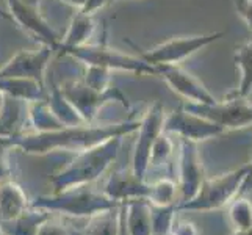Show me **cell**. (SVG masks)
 <instances>
[{
  "instance_id": "obj_1",
  "label": "cell",
  "mask_w": 252,
  "mask_h": 235,
  "mask_svg": "<svg viewBox=\"0 0 252 235\" xmlns=\"http://www.w3.org/2000/svg\"><path fill=\"white\" fill-rule=\"evenodd\" d=\"M140 129V121H126L108 126H66L49 132L17 134L10 138H0L6 147H17L24 154L44 155L55 151L82 152L108 141L110 138L124 136Z\"/></svg>"
},
{
  "instance_id": "obj_2",
  "label": "cell",
  "mask_w": 252,
  "mask_h": 235,
  "mask_svg": "<svg viewBox=\"0 0 252 235\" xmlns=\"http://www.w3.org/2000/svg\"><path fill=\"white\" fill-rule=\"evenodd\" d=\"M121 138L123 136L110 138L105 143L77 152L75 159L67 167L60 169L50 177L54 193H60V191L69 188L85 187L97 180L105 172L108 165L116 159Z\"/></svg>"
},
{
  "instance_id": "obj_3",
  "label": "cell",
  "mask_w": 252,
  "mask_h": 235,
  "mask_svg": "<svg viewBox=\"0 0 252 235\" xmlns=\"http://www.w3.org/2000/svg\"><path fill=\"white\" fill-rule=\"evenodd\" d=\"M119 205L121 202L108 198L103 191L91 190L88 185L69 188L47 196H38L30 201V207L42 208L49 213L71 216V218H91L95 213Z\"/></svg>"
},
{
  "instance_id": "obj_4",
  "label": "cell",
  "mask_w": 252,
  "mask_h": 235,
  "mask_svg": "<svg viewBox=\"0 0 252 235\" xmlns=\"http://www.w3.org/2000/svg\"><path fill=\"white\" fill-rule=\"evenodd\" d=\"M248 176V165L238 169L221 174L218 177H205L197 195L187 202L177 204V212H212L229 205L240 193V188Z\"/></svg>"
},
{
  "instance_id": "obj_5",
  "label": "cell",
  "mask_w": 252,
  "mask_h": 235,
  "mask_svg": "<svg viewBox=\"0 0 252 235\" xmlns=\"http://www.w3.org/2000/svg\"><path fill=\"white\" fill-rule=\"evenodd\" d=\"M182 107L187 111H191L197 116H202L218 124L225 132L252 126V105L248 103L246 99L233 98L230 94L227 96V99L218 101L212 105L185 102L182 103Z\"/></svg>"
},
{
  "instance_id": "obj_6",
  "label": "cell",
  "mask_w": 252,
  "mask_h": 235,
  "mask_svg": "<svg viewBox=\"0 0 252 235\" xmlns=\"http://www.w3.org/2000/svg\"><path fill=\"white\" fill-rule=\"evenodd\" d=\"M58 50L64 54L72 55L77 60H83L94 67L105 69H124L128 72H138V74H157L155 66L146 63L144 60L124 55L118 52L116 49H107L105 46H57Z\"/></svg>"
},
{
  "instance_id": "obj_7",
  "label": "cell",
  "mask_w": 252,
  "mask_h": 235,
  "mask_svg": "<svg viewBox=\"0 0 252 235\" xmlns=\"http://www.w3.org/2000/svg\"><path fill=\"white\" fill-rule=\"evenodd\" d=\"M225 34L224 30L213 32L207 34H196V36L172 38L155 46L154 49L141 52V58L152 66L158 65H180L184 60L194 55L196 52L213 44Z\"/></svg>"
},
{
  "instance_id": "obj_8",
  "label": "cell",
  "mask_w": 252,
  "mask_h": 235,
  "mask_svg": "<svg viewBox=\"0 0 252 235\" xmlns=\"http://www.w3.org/2000/svg\"><path fill=\"white\" fill-rule=\"evenodd\" d=\"M163 132L174 134L179 138H184V140L199 143L210 140V138L221 136L225 134V130L218 124L212 123V121L197 116L191 111H187L180 103L176 110L171 111L168 116H164Z\"/></svg>"
},
{
  "instance_id": "obj_9",
  "label": "cell",
  "mask_w": 252,
  "mask_h": 235,
  "mask_svg": "<svg viewBox=\"0 0 252 235\" xmlns=\"http://www.w3.org/2000/svg\"><path fill=\"white\" fill-rule=\"evenodd\" d=\"M163 107L157 102L146 111L144 118L140 121V129L136 130L138 141L133 152L132 169H130L133 172V176L140 180H144L146 177L152 144L157 140V136L163 132Z\"/></svg>"
},
{
  "instance_id": "obj_10",
  "label": "cell",
  "mask_w": 252,
  "mask_h": 235,
  "mask_svg": "<svg viewBox=\"0 0 252 235\" xmlns=\"http://www.w3.org/2000/svg\"><path fill=\"white\" fill-rule=\"evenodd\" d=\"M155 71H157L155 75H160L171 86V90L176 91L187 102L207 103V105L218 102V99L205 88V85L197 77L179 65H158L155 66Z\"/></svg>"
},
{
  "instance_id": "obj_11",
  "label": "cell",
  "mask_w": 252,
  "mask_h": 235,
  "mask_svg": "<svg viewBox=\"0 0 252 235\" xmlns=\"http://www.w3.org/2000/svg\"><path fill=\"white\" fill-rule=\"evenodd\" d=\"M179 202H187L193 199L205 179V171L197 151V143L180 138L179 155Z\"/></svg>"
},
{
  "instance_id": "obj_12",
  "label": "cell",
  "mask_w": 252,
  "mask_h": 235,
  "mask_svg": "<svg viewBox=\"0 0 252 235\" xmlns=\"http://www.w3.org/2000/svg\"><path fill=\"white\" fill-rule=\"evenodd\" d=\"M103 193L118 202H124L135 198L149 199L151 184L136 179L132 171H116L110 176L105 188H103Z\"/></svg>"
},
{
  "instance_id": "obj_13",
  "label": "cell",
  "mask_w": 252,
  "mask_h": 235,
  "mask_svg": "<svg viewBox=\"0 0 252 235\" xmlns=\"http://www.w3.org/2000/svg\"><path fill=\"white\" fill-rule=\"evenodd\" d=\"M6 2L10 5L11 17H14L16 22H19L25 29L39 34L41 38H44L52 49H55L58 46L60 39L52 33V30L47 29V25L42 22L34 5L24 2V0H6Z\"/></svg>"
},
{
  "instance_id": "obj_14",
  "label": "cell",
  "mask_w": 252,
  "mask_h": 235,
  "mask_svg": "<svg viewBox=\"0 0 252 235\" xmlns=\"http://www.w3.org/2000/svg\"><path fill=\"white\" fill-rule=\"evenodd\" d=\"M50 49L46 47L38 54H21L14 60H11L2 71H0V78L11 77L13 74H19L22 77H34L36 82L42 85V71H44L46 63L49 60Z\"/></svg>"
},
{
  "instance_id": "obj_15",
  "label": "cell",
  "mask_w": 252,
  "mask_h": 235,
  "mask_svg": "<svg viewBox=\"0 0 252 235\" xmlns=\"http://www.w3.org/2000/svg\"><path fill=\"white\" fill-rule=\"evenodd\" d=\"M30 208V199L19 184L13 180L0 182V221L13 220Z\"/></svg>"
},
{
  "instance_id": "obj_16",
  "label": "cell",
  "mask_w": 252,
  "mask_h": 235,
  "mask_svg": "<svg viewBox=\"0 0 252 235\" xmlns=\"http://www.w3.org/2000/svg\"><path fill=\"white\" fill-rule=\"evenodd\" d=\"M50 218V213L42 208L30 207L13 220L0 221V234L3 235H36L39 226Z\"/></svg>"
},
{
  "instance_id": "obj_17",
  "label": "cell",
  "mask_w": 252,
  "mask_h": 235,
  "mask_svg": "<svg viewBox=\"0 0 252 235\" xmlns=\"http://www.w3.org/2000/svg\"><path fill=\"white\" fill-rule=\"evenodd\" d=\"M124 204L128 235H152L151 202L144 198H135L124 201Z\"/></svg>"
},
{
  "instance_id": "obj_18",
  "label": "cell",
  "mask_w": 252,
  "mask_h": 235,
  "mask_svg": "<svg viewBox=\"0 0 252 235\" xmlns=\"http://www.w3.org/2000/svg\"><path fill=\"white\" fill-rule=\"evenodd\" d=\"M233 62L240 69L241 78L238 88L230 93V96L240 99H248V96L252 93V39L235 47Z\"/></svg>"
},
{
  "instance_id": "obj_19",
  "label": "cell",
  "mask_w": 252,
  "mask_h": 235,
  "mask_svg": "<svg viewBox=\"0 0 252 235\" xmlns=\"http://www.w3.org/2000/svg\"><path fill=\"white\" fill-rule=\"evenodd\" d=\"M119 229V207L110 208L88 218L83 235H118Z\"/></svg>"
},
{
  "instance_id": "obj_20",
  "label": "cell",
  "mask_w": 252,
  "mask_h": 235,
  "mask_svg": "<svg viewBox=\"0 0 252 235\" xmlns=\"http://www.w3.org/2000/svg\"><path fill=\"white\" fill-rule=\"evenodd\" d=\"M177 204L154 205L151 204V223L152 235H171L174 221H176Z\"/></svg>"
},
{
  "instance_id": "obj_21",
  "label": "cell",
  "mask_w": 252,
  "mask_h": 235,
  "mask_svg": "<svg viewBox=\"0 0 252 235\" xmlns=\"http://www.w3.org/2000/svg\"><path fill=\"white\" fill-rule=\"evenodd\" d=\"M229 220L233 232L246 231L252 226V202L245 196H237L229 202Z\"/></svg>"
},
{
  "instance_id": "obj_22",
  "label": "cell",
  "mask_w": 252,
  "mask_h": 235,
  "mask_svg": "<svg viewBox=\"0 0 252 235\" xmlns=\"http://www.w3.org/2000/svg\"><path fill=\"white\" fill-rule=\"evenodd\" d=\"M179 187L171 179H160L151 184V196L149 201L154 205H168L179 204Z\"/></svg>"
},
{
  "instance_id": "obj_23",
  "label": "cell",
  "mask_w": 252,
  "mask_h": 235,
  "mask_svg": "<svg viewBox=\"0 0 252 235\" xmlns=\"http://www.w3.org/2000/svg\"><path fill=\"white\" fill-rule=\"evenodd\" d=\"M174 151V144L169 140V134L161 132L157 140L154 141L152 149H151V155H149V165H147V171L149 169H157L161 168L163 165H166L168 160L171 159Z\"/></svg>"
},
{
  "instance_id": "obj_24",
  "label": "cell",
  "mask_w": 252,
  "mask_h": 235,
  "mask_svg": "<svg viewBox=\"0 0 252 235\" xmlns=\"http://www.w3.org/2000/svg\"><path fill=\"white\" fill-rule=\"evenodd\" d=\"M36 235H83L82 231H75L67 228V226L58 223V221H52L50 218L44 221L38 229Z\"/></svg>"
},
{
  "instance_id": "obj_25",
  "label": "cell",
  "mask_w": 252,
  "mask_h": 235,
  "mask_svg": "<svg viewBox=\"0 0 252 235\" xmlns=\"http://www.w3.org/2000/svg\"><path fill=\"white\" fill-rule=\"evenodd\" d=\"M235 10L252 32V0H235Z\"/></svg>"
},
{
  "instance_id": "obj_26",
  "label": "cell",
  "mask_w": 252,
  "mask_h": 235,
  "mask_svg": "<svg viewBox=\"0 0 252 235\" xmlns=\"http://www.w3.org/2000/svg\"><path fill=\"white\" fill-rule=\"evenodd\" d=\"M171 235H199V231L191 221H174Z\"/></svg>"
},
{
  "instance_id": "obj_27",
  "label": "cell",
  "mask_w": 252,
  "mask_h": 235,
  "mask_svg": "<svg viewBox=\"0 0 252 235\" xmlns=\"http://www.w3.org/2000/svg\"><path fill=\"white\" fill-rule=\"evenodd\" d=\"M5 149L6 146L0 143V182L8 180V177H10V168H8L5 160Z\"/></svg>"
},
{
  "instance_id": "obj_28",
  "label": "cell",
  "mask_w": 252,
  "mask_h": 235,
  "mask_svg": "<svg viewBox=\"0 0 252 235\" xmlns=\"http://www.w3.org/2000/svg\"><path fill=\"white\" fill-rule=\"evenodd\" d=\"M118 235H128L127 224H126V204L124 202H121V205H119V229H118Z\"/></svg>"
},
{
  "instance_id": "obj_29",
  "label": "cell",
  "mask_w": 252,
  "mask_h": 235,
  "mask_svg": "<svg viewBox=\"0 0 252 235\" xmlns=\"http://www.w3.org/2000/svg\"><path fill=\"white\" fill-rule=\"evenodd\" d=\"M249 191H252V180H251V182H248L246 185H243V187L240 188L238 196H245L246 193H249Z\"/></svg>"
},
{
  "instance_id": "obj_30",
  "label": "cell",
  "mask_w": 252,
  "mask_h": 235,
  "mask_svg": "<svg viewBox=\"0 0 252 235\" xmlns=\"http://www.w3.org/2000/svg\"><path fill=\"white\" fill-rule=\"evenodd\" d=\"M251 180H252V160H251V163H248V176H246L245 182H243V185H246L248 182H251Z\"/></svg>"
},
{
  "instance_id": "obj_31",
  "label": "cell",
  "mask_w": 252,
  "mask_h": 235,
  "mask_svg": "<svg viewBox=\"0 0 252 235\" xmlns=\"http://www.w3.org/2000/svg\"><path fill=\"white\" fill-rule=\"evenodd\" d=\"M232 235H252V226L249 229H246V231H237V232H233Z\"/></svg>"
},
{
  "instance_id": "obj_32",
  "label": "cell",
  "mask_w": 252,
  "mask_h": 235,
  "mask_svg": "<svg viewBox=\"0 0 252 235\" xmlns=\"http://www.w3.org/2000/svg\"><path fill=\"white\" fill-rule=\"evenodd\" d=\"M3 99H5V98H3L2 94H0V110H2V107H3Z\"/></svg>"
},
{
  "instance_id": "obj_33",
  "label": "cell",
  "mask_w": 252,
  "mask_h": 235,
  "mask_svg": "<svg viewBox=\"0 0 252 235\" xmlns=\"http://www.w3.org/2000/svg\"><path fill=\"white\" fill-rule=\"evenodd\" d=\"M111 2H116V0H111Z\"/></svg>"
},
{
  "instance_id": "obj_34",
  "label": "cell",
  "mask_w": 252,
  "mask_h": 235,
  "mask_svg": "<svg viewBox=\"0 0 252 235\" xmlns=\"http://www.w3.org/2000/svg\"><path fill=\"white\" fill-rule=\"evenodd\" d=\"M0 235H3V234H0Z\"/></svg>"
}]
</instances>
